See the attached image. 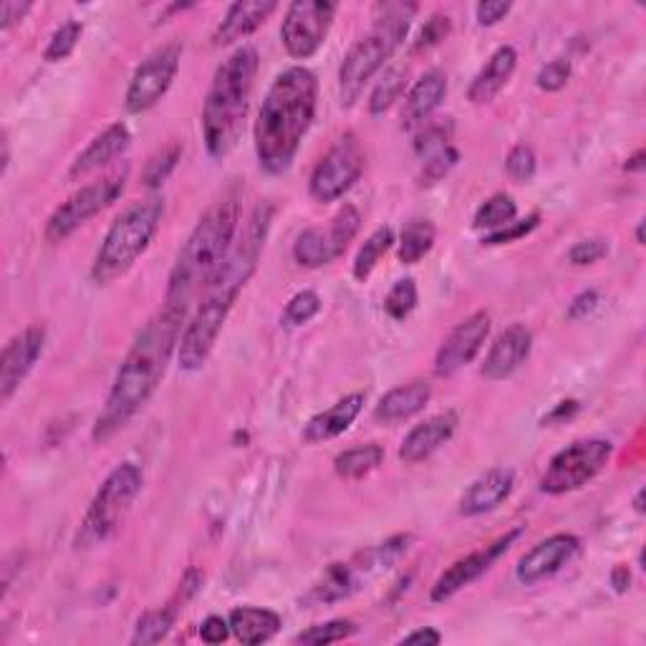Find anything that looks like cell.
<instances>
[{
  "label": "cell",
  "mask_w": 646,
  "mask_h": 646,
  "mask_svg": "<svg viewBox=\"0 0 646 646\" xmlns=\"http://www.w3.org/2000/svg\"><path fill=\"white\" fill-rule=\"evenodd\" d=\"M273 205L260 202L258 208L250 212L246 226L238 230L236 240L228 250V256L222 258L218 271H215L212 281L205 289L200 303L192 319L185 323L183 338L177 346L179 369L185 372H200L215 348L226 319L232 309V303L238 301L240 291L246 289V283L253 278L256 268L263 256L268 230L273 222Z\"/></svg>",
  "instance_id": "1"
},
{
  "label": "cell",
  "mask_w": 646,
  "mask_h": 646,
  "mask_svg": "<svg viewBox=\"0 0 646 646\" xmlns=\"http://www.w3.org/2000/svg\"><path fill=\"white\" fill-rule=\"evenodd\" d=\"M185 321L187 313L162 306L157 316L145 323V329L134 338L119 372L114 376L110 397H106L102 415H98L94 425V442H110L145 407L152 394L157 392L162 376L167 372L169 358H173L175 348L179 346V338H183Z\"/></svg>",
  "instance_id": "2"
},
{
  "label": "cell",
  "mask_w": 646,
  "mask_h": 646,
  "mask_svg": "<svg viewBox=\"0 0 646 646\" xmlns=\"http://www.w3.org/2000/svg\"><path fill=\"white\" fill-rule=\"evenodd\" d=\"M316 104L319 81L313 71L291 66L273 79L253 127L256 157L263 173H289L316 116Z\"/></svg>",
  "instance_id": "3"
},
{
  "label": "cell",
  "mask_w": 646,
  "mask_h": 646,
  "mask_svg": "<svg viewBox=\"0 0 646 646\" xmlns=\"http://www.w3.org/2000/svg\"><path fill=\"white\" fill-rule=\"evenodd\" d=\"M240 226V205L236 197L212 205L197 222L190 238L179 248L177 260L167 281L165 306L190 313L192 303L200 299L228 256Z\"/></svg>",
  "instance_id": "4"
},
{
  "label": "cell",
  "mask_w": 646,
  "mask_h": 646,
  "mask_svg": "<svg viewBox=\"0 0 646 646\" xmlns=\"http://www.w3.org/2000/svg\"><path fill=\"white\" fill-rule=\"evenodd\" d=\"M258 51L240 46L215 71L208 98L202 106V139L212 159H226L238 147L242 124L250 110L256 76Z\"/></svg>",
  "instance_id": "5"
},
{
  "label": "cell",
  "mask_w": 646,
  "mask_h": 646,
  "mask_svg": "<svg viewBox=\"0 0 646 646\" xmlns=\"http://www.w3.org/2000/svg\"><path fill=\"white\" fill-rule=\"evenodd\" d=\"M417 3H384L374 25L358 39L341 61L338 69V96L344 110H352L358 102L364 86L379 74L384 64L397 53L402 41L407 39L411 21L417 15Z\"/></svg>",
  "instance_id": "6"
},
{
  "label": "cell",
  "mask_w": 646,
  "mask_h": 646,
  "mask_svg": "<svg viewBox=\"0 0 646 646\" xmlns=\"http://www.w3.org/2000/svg\"><path fill=\"white\" fill-rule=\"evenodd\" d=\"M162 218H165V197L159 195L142 197L116 215L94 258L92 281L96 285H110L129 273L155 240Z\"/></svg>",
  "instance_id": "7"
},
{
  "label": "cell",
  "mask_w": 646,
  "mask_h": 646,
  "mask_svg": "<svg viewBox=\"0 0 646 646\" xmlns=\"http://www.w3.org/2000/svg\"><path fill=\"white\" fill-rule=\"evenodd\" d=\"M142 485H145V478L134 462H122L119 468H114L110 478L102 482V488L96 490L92 506L81 520L74 541L76 549H94V545L110 541L122 520L127 518L132 502L139 498Z\"/></svg>",
  "instance_id": "8"
},
{
  "label": "cell",
  "mask_w": 646,
  "mask_h": 646,
  "mask_svg": "<svg viewBox=\"0 0 646 646\" xmlns=\"http://www.w3.org/2000/svg\"><path fill=\"white\" fill-rule=\"evenodd\" d=\"M124 185H127V169L106 175L92 185L81 187V190L71 195L66 202H61L59 208L53 210L43 236H46V240L53 242V246H56V242H64L66 238L74 236L79 228H84L88 220L96 218L98 212L116 202V197L124 192Z\"/></svg>",
  "instance_id": "9"
},
{
  "label": "cell",
  "mask_w": 646,
  "mask_h": 646,
  "mask_svg": "<svg viewBox=\"0 0 646 646\" xmlns=\"http://www.w3.org/2000/svg\"><path fill=\"white\" fill-rule=\"evenodd\" d=\"M614 445L608 439H579L553 455L541 478V490L549 496H565V492L581 490L612 460Z\"/></svg>",
  "instance_id": "10"
},
{
  "label": "cell",
  "mask_w": 646,
  "mask_h": 646,
  "mask_svg": "<svg viewBox=\"0 0 646 646\" xmlns=\"http://www.w3.org/2000/svg\"><path fill=\"white\" fill-rule=\"evenodd\" d=\"M364 165L366 155L362 142H358V137L352 132L344 134V137L321 157L319 165L313 167L309 183L311 197L321 205L344 197L356 185V179L362 177Z\"/></svg>",
  "instance_id": "11"
},
{
  "label": "cell",
  "mask_w": 646,
  "mask_h": 646,
  "mask_svg": "<svg viewBox=\"0 0 646 646\" xmlns=\"http://www.w3.org/2000/svg\"><path fill=\"white\" fill-rule=\"evenodd\" d=\"M338 6L329 0H295L285 8L281 41L291 59H311L334 25Z\"/></svg>",
  "instance_id": "12"
},
{
  "label": "cell",
  "mask_w": 646,
  "mask_h": 646,
  "mask_svg": "<svg viewBox=\"0 0 646 646\" xmlns=\"http://www.w3.org/2000/svg\"><path fill=\"white\" fill-rule=\"evenodd\" d=\"M362 228V215L354 205H344L326 228L303 230L293 242V258L303 268H323L334 263L338 256H344L348 242L356 238Z\"/></svg>",
  "instance_id": "13"
},
{
  "label": "cell",
  "mask_w": 646,
  "mask_h": 646,
  "mask_svg": "<svg viewBox=\"0 0 646 646\" xmlns=\"http://www.w3.org/2000/svg\"><path fill=\"white\" fill-rule=\"evenodd\" d=\"M179 61H183V46L179 43H167V46L152 53L147 61H142L129 81L127 96H124L127 112L142 114L152 110L173 86Z\"/></svg>",
  "instance_id": "14"
},
{
  "label": "cell",
  "mask_w": 646,
  "mask_h": 646,
  "mask_svg": "<svg viewBox=\"0 0 646 646\" xmlns=\"http://www.w3.org/2000/svg\"><path fill=\"white\" fill-rule=\"evenodd\" d=\"M520 535H523V528H515V531L500 535L496 543L485 545V549L465 555V559H460V561H455L450 569H447L442 576L435 581L429 598H433L435 604H442V601L460 594L462 588H468L470 583L485 576V573H488L492 565L498 563L500 555H506L510 551V545H513Z\"/></svg>",
  "instance_id": "15"
},
{
  "label": "cell",
  "mask_w": 646,
  "mask_h": 646,
  "mask_svg": "<svg viewBox=\"0 0 646 646\" xmlns=\"http://www.w3.org/2000/svg\"><path fill=\"white\" fill-rule=\"evenodd\" d=\"M490 326L492 321L488 311H475L472 316L457 323L435 356V374L452 376L465 369L468 364H472L475 356L480 354V348L490 336Z\"/></svg>",
  "instance_id": "16"
},
{
  "label": "cell",
  "mask_w": 646,
  "mask_h": 646,
  "mask_svg": "<svg viewBox=\"0 0 646 646\" xmlns=\"http://www.w3.org/2000/svg\"><path fill=\"white\" fill-rule=\"evenodd\" d=\"M43 346H46L43 326H29L23 334L8 341L0 356V402L8 404L13 399V394L21 389L23 379L43 354Z\"/></svg>",
  "instance_id": "17"
},
{
  "label": "cell",
  "mask_w": 646,
  "mask_h": 646,
  "mask_svg": "<svg viewBox=\"0 0 646 646\" xmlns=\"http://www.w3.org/2000/svg\"><path fill=\"white\" fill-rule=\"evenodd\" d=\"M579 551H581V541L576 535L559 533V535L545 538V541L533 545V549L518 561L515 576L523 586H535V583L555 576L565 563H571V559Z\"/></svg>",
  "instance_id": "18"
},
{
  "label": "cell",
  "mask_w": 646,
  "mask_h": 646,
  "mask_svg": "<svg viewBox=\"0 0 646 646\" xmlns=\"http://www.w3.org/2000/svg\"><path fill=\"white\" fill-rule=\"evenodd\" d=\"M533 348V334L523 323H513L506 331H500L498 338L492 341L490 352L485 354L482 376L488 382H502L513 376L520 366L528 362Z\"/></svg>",
  "instance_id": "19"
},
{
  "label": "cell",
  "mask_w": 646,
  "mask_h": 646,
  "mask_svg": "<svg viewBox=\"0 0 646 646\" xmlns=\"http://www.w3.org/2000/svg\"><path fill=\"white\" fill-rule=\"evenodd\" d=\"M369 563H366L364 553L356 555V561L348 563H331L323 576L313 583L311 591L303 598L306 606H329V604H338V601L348 598L356 594L358 586H362V579L372 576Z\"/></svg>",
  "instance_id": "20"
},
{
  "label": "cell",
  "mask_w": 646,
  "mask_h": 646,
  "mask_svg": "<svg viewBox=\"0 0 646 646\" xmlns=\"http://www.w3.org/2000/svg\"><path fill=\"white\" fill-rule=\"evenodd\" d=\"M457 425H460V419H457L452 409L439 411V415L425 419L402 439L399 460L407 465H417L427 460V457H433L439 447L450 442L452 435L457 433Z\"/></svg>",
  "instance_id": "21"
},
{
  "label": "cell",
  "mask_w": 646,
  "mask_h": 646,
  "mask_svg": "<svg viewBox=\"0 0 646 646\" xmlns=\"http://www.w3.org/2000/svg\"><path fill=\"white\" fill-rule=\"evenodd\" d=\"M515 488V475L508 468H492L470 482L460 500V515L478 518L500 508Z\"/></svg>",
  "instance_id": "22"
},
{
  "label": "cell",
  "mask_w": 646,
  "mask_h": 646,
  "mask_svg": "<svg viewBox=\"0 0 646 646\" xmlns=\"http://www.w3.org/2000/svg\"><path fill=\"white\" fill-rule=\"evenodd\" d=\"M278 11L275 0H238L228 8L218 29L212 33V46H230L240 39L256 33L268 18Z\"/></svg>",
  "instance_id": "23"
},
{
  "label": "cell",
  "mask_w": 646,
  "mask_h": 646,
  "mask_svg": "<svg viewBox=\"0 0 646 646\" xmlns=\"http://www.w3.org/2000/svg\"><path fill=\"white\" fill-rule=\"evenodd\" d=\"M447 96V74L439 69L427 71L425 76L415 81V86L409 88L407 98H404V110H402V127L404 129H417L421 124L429 122L439 104L445 102Z\"/></svg>",
  "instance_id": "24"
},
{
  "label": "cell",
  "mask_w": 646,
  "mask_h": 646,
  "mask_svg": "<svg viewBox=\"0 0 646 646\" xmlns=\"http://www.w3.org/2000/svg\"><path fill=\"white\" fill-rule=\"evenodd\" d=\"M129 142H132V134L127 129V124H122V122L112 124L110 129H104L98 137L88 142V147L74 159V165H71L69 169V177L81 179L96 173V169L106 167L110 162H114L116 157L127 152Z\"/></svg>",
  "instance_id": "25"
},
{
  "label": "cell",
  "mask_w": 646,
  "mask_h": 646,
  "mask_svg": "<svg viewBox=\"0 0 646 646\" xmlns=\"http://www.w3.org/2000/svg\"><path fill=\"white\" fill-rule=\"evenodd\" d=\"M364 394H348V397L338 399L336 404H331L329 409L319 411L316 417H311L303 427V442L306 445H319L326 442V439H334L338 435H344L348 427L354 425V419L362 415L364 409Z\"/></svg>",
  "instance_id": "26"
},
{
  "label": "cell",
  "mask_w": 646,
  "mask_h": 646,
  "mask_svg": "<svg viewBox=\"0 0 646 646\" xmlns=\"http://www.w3.org/2000/svg\"><path fill=\"white\" fill-rule=\"evenodd\" d=\"M518 66V51L513 46H500L492 56L488 59L478 76L472 79V84L468 88V98L475 106H485L490 102H496V96L508 86V81L513 79Z\"/></svg>",
  "instance_id": "27"
},
{
  "label": "cell",
  "mask_w": 646,
  "mask_h": 646,
  "mask_svg": "<svg viewBox=\"0 0 646 646\" xmlns=\"http://www.w3.org/2000/svg\"><path fill=\"white\" fill-rule=\"evenodd\" d=\"M429 399H433V384L429 382L417 379L402 384V387L384 394L379 404H376L374 417L376 421H382V425H397V421L419 415V411L429 404Z\"/></svg>",
  "instance_id": "28"
},
{
  "label": "cell",
  "mask_w": 646,
  "mask_h": 646,
  "mask_svg": "<svg viewBox=\"0 0 646 646\" xmlns=\"http://www.w3.org/2000/svg\"><path fill=\"white\" fill-rule=\"evenodd\" d=\"M230 634L236 636L240 644L258 646L271 642L281 629V616L271 608H258V606H240L230 612Z\"/></svg>",
  "instance_id": "29"
},
{
  "label": "cell",
  "mask_w": 646,
  "mask_h": 646,
  "mask_svg": "<svg viewBox=\"0 0 646 646\" xmlns=\"http://www.w3.org/2000/svg\"><path fill=\"white\" fill-rule=\"evenodd\" d=\"M185 608V601H179L173 596V601L159 608H152L145 616L137 622V629H134L132 644L134 646H149V644H159L165 636L173 632V626L177 622L179 612Z\"/></svg>",
  "instance_id": "30"
},
{
  "label": "cell",
  "mask_w": 646,
  "mask_h": 646,
  "mask_svg": "<svg viewBox=\"0 0 646 646\" xmlns=\"http://www.w3.org/2000/svg\"><path fill=\"white\" fill-rule=\"evenodd\" d=\"M384 462V447L382 445H362L352 447V450L341 452L334 460V470L341 480H364Z\"/></svg>",
  "instance_id": "31"
},
{
  "label": "cell",
  "mask_w": 646,
  "mask_h": 646,
  "mask_svg": "<svg viewBox=\"0 0 646 646\" xmlns=\"http://www.w3.org/2000/svg\"><path fill=\"white\" fill-rule=\"evenodd\" d=\"M437 228L433 220H411L404 226L399 238V260L404 265H415L435 248Z\"/></svg>",
  "instance_id": "32"
},
{
  "label": "cell",
  "mask_w": 646,
  "mask_h": 646,
  "mask_svg": "<svg viewBox=\"0 0 646 646\" xmlns=\"http://www.w3.org/2000/svg\"><path fill=\"white\" fill-rule=\"evenodd\" d=\"M392 246H394L392 228H379L366 238L364 246L358 248V253L354 258V268H352V273L358 283H364L366 278L374 273V268L379 265V260L389 253Z\"/></svg>",
  "instance_id": "33"
},
{
  "label": "cell",
  "mask_w": 646,
  "mask_h": 646,
  "mask_svg": "<svg viewBox=\"0 0 646 646\" xmlns=\"http://www.w3.org/2000/svg\"><path fill=\"white\" fill-rule=\"evenodd\" d=\"M518 218V205L510 195L498 192L485 200L472 218V228L496 232Z\"/></svg>",
  "instance_id": "34"
},
{
  "label": "cell",
  "mask_w": 646,
  "mask_h": 646,
  "mask_svg": "<svg viewBox=\"0 0 646 646\" xmlns=\"http://www.w3.org/2000/svg\"><path fill=\"white\" fill-rule=\"evenodd\" d=\"M404 88H407V69L389 66L384 71V76L376 81L374 92L369 96V114L379 116L384 112H389L402 98Z\"/></svg>",
  "instance_id": "35"
},
{
  "label": "cell",
  "mask_w": 646,
  "mask_h": 646,
  "mask_svg": "<svg viewBox=\"0 0 646 646\" xmlns=\"http://www.w3.org/2000/svg\"><path fill=\"white\" fill-rule=\"evenodd\" d=\"M183 152H185L183 145H179V142H173V145L162 147L149 157L145 175H142V183H145L147 190H157V187L167 183V177L177 169V162L183 159Z\"/></svg>",
  "instance_id": "36"
},
{
  "label": "cell",
  "mask_w": 646,
  "mask_h": 646,
  "mask_svg": "<svg viewBox=\"0 0 646 646\" xmlns=\"http://www.w3.org/2000/svg\"><path fill=\"white\" fill-rule=\"evenodd\" d=\"M356 634V624L348 622V618H334V622L326 624H316L309 626L306 632H301L295 636V644H309V646H326V644H336L344 642L348 636Z\"/></svg>",
  "instance_id": "37"
},
{
  "label": "cell",
  "mask_w": 646,
  "mask_h": 646,
  "mask_svg": "<svg viewBox=\"0 0 646 646\" xmlns=\"http://www.w3.org/2000/svg\"><path fill=\"white\" fill-rule=\"evenodd\" d=\"M417 301H419V293H417L415 278H402V281L392 285L387 299H384V311H387L389 319L404 321L411 311L417 309Z\"/></svg>",
  "instance_id": "38"
},
{
  "label": "cell",
  "mask_w": 646,
  "mask_h": 646,
  "mask_svg": "<svg viewBox=\"0 0 646 646\" xmlns=\"http://www.w3.org/2000/svg\"><path fill=\"white\" fill-rule=\"evenodd\" d=\"M81 33H84V25L79 21H66L61 23L56 31H53L46 53H43V59L49 61V64H56V61H64L69 59L71 53L76 51L79 41H81Z\"/></svg>",
  "instance_id": "39"
},
{
  "label": "cell",
  "mask_w": 646,
  "mask_h": 646,
  "mask_svg": "<svg viewBox=\"0 0 646 646\" xmlns=\"http://www.w3.org/2000/svg\"><path fill=\"white\" fill-rule=\"evenodd\" d=\"M460 162V152H457L452 145L435 152V155L425 157V165H421V175H419V187H433L439 179H445L450 175V169Z\"/></svg>",
  "instance_id": "40"
},
{
  "label": "cell",
  "mask_w": 646,
  "mask_h": 646,
  "mask_svg": "<svg viewBox=\"0 0 646 646\" xmlns=\"http://www.w3.org/2000/svg\"><path fill=\"white\" fill-rule=\"evenodd\" d=\"M535 169H538V159H535V152L531 145L520 142V145H515L513 149L508 152L506 173L510 179H513V183H518V185L531 183V179L535 177Z\"/></svg>",
  "instance_id": "41"
},
{
  "label": "cell",
  "mask_w": 646,
  "mask_h": 646,
  "mask_svg": "<svg viewBox=\"0 0 646 646\" xmlns=\"http://www.w3.org/2000/svg\"><path fill=\"white\" fill-rule=\"evenodd\" d=\"M452 139V124L450 122H439V124H421L419 134L415 137V152L425 159L435 152L450 147Z\"/></svg>",
  "instance_id": "42"
},
{
  "label": "cell",
  "mask_w": 646,
  "mask_h": 646,
  "mask_svg": "<svg viewBox=\"0 0 646 646\" xmlns=\"http://www.w3.org/2000/svg\"><path fill=\"white\" fill-rule=\"evenodd\" d=\"M319 311H321L319 293L316 291H301V293H295L289 303H285L283 321L289 323V326H303V323H309Z\"/></svg>",
  "instance_id": "43"
},
{
  "label": "cell",
  "mask_w": 646,
  "mask_h": 646,
  "mask_svg": "<svg viewBox=\"0 0 646 646\" xmlns=\"http://www.w3.org/2000/svg\"><path fill=\"white\" fill-rule=\"evenodd\" d=\"M452 33V21L450 15H442V13H435L429 15V21H425L421 25V31L417 33V41L411 43V51L421 53V51H429L442 43L447 35Z\"/></svg>",
  "instance_id": "44"
},
{
  "label": "cell",
  "mask_w": 646,
  "mask_h": 646,
  "mask_svg": "<svg viewBox=\"0 0 646 646\" xmlns=\"http://www.w3.org/2000/svg\"><path fill=\"white\" fill-rule=\"evenodd\" d=\"M538 222H541V215H538V212L528 215L525 220H513L510 226L500 228L496 232H485L482 246H506V242H515L520 238L531 236V232L538 228Z\"/></svg>",
  "instance_id": "45"
},
{
  "label": "cell",
  "mask_w": 646,
  "mask_h": 646,
  "mask_svg": "<svg viewBox=\"0 0 646 646\" xmlns=\"http://www.w3.org/2000/svg\"><path fill=\"white\" fill-rule=\"evenodd\" d=\"M571 81V61L569 59H553L538 71L535 84L543 92H561V88Z\"/></svg>",
  "instance_id": "46"
},
{
  "label": "cell",
  "mask_w": 646,
  "mask_h": 646,
  "mask_svg": "<svg viewBox=\"0 0 646 646\" xmlns=\"http://www.w3.org/2000/svg\"><path fill=\"white\" fill-rule=\"evenodd\" d=\"M608 256V242L601 240V238H588V240H581L576 242L569 250V263L571 265H594L598 263L601 258Z\"/></svg>",
  "instance_id": "47"
},
{
  "label": "cell",
  "mask_w": 646,
  "mask_h": 646,
  "mask_svg": "<svg viewBox=\"0 0 646 646\" xmlns=\"http://www.w3.org/2000/svg\"><path fill=\"white\" fill-rule=\"evenodd\" d=\"M510 11H513V3H508V0H482L475 8V18H478L480 25H496Z\"/></svg>",
  "instance_id": "48"
},
{
  "label": "cell",
  "mask_w": 646,
  "mask_h": 646,
  "mask_svg": "<svg viewBox=\"0 0 646 646\" xmlns=\"http://www.w3.org/2000/svg\"><path fill=\"white\" fill-rule=\"evenodd\" d=\"M230 636V624L222 616H208L200 624V639L205 644H222Z\"/></svg>",
  "instance_id": "49"
},
{
  "label": "cell",
  "mask_w": 646,
  "mask_h": 646,
  "mask_svg": "<svg viewBox=\"0 0 646 646\" xmlns=\"http://www.w3.org/2000/svg\"><path fill=\"white\" fill-rule=\"evenodd\" d=\"M31 3H15V0H6L3 6H0V29L3 31H11L15 23H21L25 15L31 13Z\"/></svg>",
  "instance_id": "50"
},
{
  "label": "cell",
  "mask_w": 646,
  "mask_h": 646,
  "mask_svg": "<svg viewBox=\"0 0 646 646\" xmlns=\"http://www.w3.org/2000/svg\"><path fill=\"white\" fill-rule=\"evenodd\" d=\"M598 309V293L596 291H583L579 293L576 299L571 301V306H569V319L571 321H581V319H586L591 316Z\"/></svg>",
  "instance_id": "51"
},
{
  "label": "cell",
  "mask_w": 646,
  "mask_h": 646,
  "mask_svg": "<svg viewBox=\"0 0 646 646\" xmlns=\"http://www.w3.org/2000/svg\"><path fill=\"white\" fill-rule=\"evenodd\" d=\"M581 409V404L576 402V399H565V402H561L559 407H555L549 417H543V421L541 425L543 427H551L553 421H561V419H569V417H573L576 415V411Z\"/></svg>",
  "instance_id": "52"
},
{
  "label": "cell",
  "mask_w": 646,
  "mask_h": 646,
  "mask_svg": "<svg viewBox=\"0 0 646 646\" xmlns=\"http://www.w3.org/2000/svg\"><path fill=\"white\" fill-rule=\"evenodd\" d=\"M439 642H442V634L435 629H417L402 639V644H433V646Z\"/></svg>",
  "instance_id": "53"
},
{
  "label": "cell",
  "mask_w": 646,
  "mask_h": 646,
  "mask_svg": "<svg viewBox=\"0 0 646 646\" xmlns=\"http://www.w3.org/2000/svg\"><path fill=\"white\" fill-rule=\"evenodd\" d=\"M629 583H632V573H629V569H626L624 563L614 565V571H612V586H614L616 594H624V591L629 588Z\"/></svg>",
  "instance_id": "54"
},
{
  "label": "cell",
  "mask_w": 646,
  "mask_h": 646,
  "mask_svg": "<svg viewBox=\"0 0 646 646\" xmlns=\"http://www.w3.org/2000/svg\"><path fill=\"white\" fill-rule=\"evenodd\" d=\"M644 159H646V152L639 149L634 157H629L624 162V169H626V173H644V167H646Z\"/></svg>",
  "instance_id": "55"
},
{
  "label": "cell",
  "mask_w": 646,
  "mask_h": 646,
  "mask_svg": "<svg viewBox=\"0 0 646 646\" xmlns=\"http://www.w3.org/2000/svg\"><path fill=\"white\" fill-rule=\"evenodd\" d=\"M0 145H3V162H0V175H6L8 165H11V139H8V132H3V139H0Z\"/></svg>",
  "instance_id": "56"
},
{
  "label": "cell",
  "mask_w": 646,
  "mask_h": 646,
  "mask_svg": "<svg viewBox=\"0 0 646 646\" xmlns=\"http://www.w3.org/2000/svg\"><path fill=\"white\" fill-rule=\"evenodd\" d=\"M634 508H636V513H644V490H639V492H636Z\"/></svg>",
  "instance_id": "57"
},
{
  "label": "cell",
  "mask_w": 646,
  "mask_h": 646,
  "mask_svg": "<svg viewBox=\"0 0 646 646\" xmlns=\"http://www.w3.org/2000/svg\"><path fill=\"white\" fill-rule=\"evenodd\" d=\"M636 242H639V246H644V226L639 222V228H636Z\"/></svg>",
  "instance_id": "58"
}]
</instances>
